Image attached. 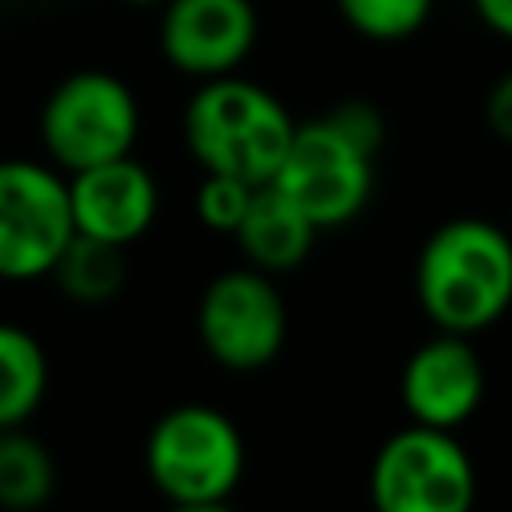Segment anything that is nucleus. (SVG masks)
<instances>
[{"label":"nucleus","mask_w":512,"mask_h":512,"mask_svg":"<svg viewBox=\"0 0 512 512\" xmlns=\"http://www.w3.org/2000/svg\"><path fill=\"white\" fill-rule=\"evenodd\" d=\"M56 492V460L40 436L20 428H0V508L40 512Z\"/></svg>","instance_id":"nucleus-14"},{"label":"nucleus","mask_w":512,"mask_h":512,"mask_svg":"<svg viewBox=\"0 0 512 512\" xmlns=\"http://www.w3.org/2000/svg\"><path fill=\"white\" fill-rule=\"evenodd\" d=\"M256 0H164L156 20V48L164 64L188 80H216L240 72L256 52Z\"/></svg>","instance_id":"nucleus-9"},{"label":"nucleus","mask_w":512,"mask_h":512,"mask_svg":"<svg viewBox=\"0 0 512 512\" xmlns=\"http://www.w3.org/2000/svg\"><path fill=\"white\" fill-rule=\"evenodd\" d=\"M472 12L492 36L512 44V0H472Z\"/></svg>","instance_id":"nucleus-20"},{"label":"nucleus","mask_w":512,"mask_h":512,"mask_svg":"<svg viewBox=\"0 0 512 512\" xmlns=\"http://www.w3.org/2000/svg\"><path fill=\"white\" fill-rule=\"evenodd\" d=\"M68 208H72V228L80 236L128 248L156 224L160 184L152 168L128 152V156L68 172Z\"/></svg>","instance_id":"nucleus-11"},{"label":"nucleus","mask_w":512,"mask_h":512,"mask_svg":"<svg viewBox=\"0 0 512 512\" xmlns=\"http://www.w3.org/2000/svg\"><path fill=\"white\" fill-rule=\"evenodd\" d=\"M432 4L436 0H332L340 24L368 44L412 40L428 24Z\"/></svg>","instance_id":"nucleus-16"},{"label":"nucleus","mask_w":512,"mask_h":512,"mask_svg":"<svg viewBox=\"0 0 512 512\" xmlns=\"http://www.w3.org/2000/svg\"><path fill=\"white\" fill-rule=\"evenodd\" d=\"M200 348L228 372L268 368L288 340V304L268 272L244 264L212 276L196 304Z\"/></svg>","instance_id":"nucleus-7"},{"label":"nucleus","mask_w":512,"mask_h":512,"mask_svg":"<svg viewBox=\"0 0 512 512\" xmlns=\"http://www.w3.org/2000/svg\"><path fill=\"white\" fill-rule=\"evenodd\" d=\"M324 120H328V124H336V128H340V132H344L352 144H360L364 152L380 156L384 136H388V124H384V112H380L372 100L348 96V100L332 104V108L324 112Z\"/></svg>","instance_id":"nucleus-18"},{"label":"nucleus","mask_w":512,"mask_h":512,"mask_svg":"<svg viewBox=\"0 0 512 512\" xmlns=\"http://www.w3.org/2000/svg\"><path fill=\"white\" fill-rule=\"evenodd\" d=\"M180 132L200 172L236 176L260 188L280 168L296 120L272 88L228 72L192 88L180 116Z\"/></svg>","instance_id":"nucleus-2"},{"label":"nucleus","mask_w":512,"mask_h":512,"mask_svg":"<svg viewBox=\"0 0 512 512\" xmlns=\"http://www.w3.org/2000/svg\"><path fill=\"white\" fill-rule=\"evenodd\" d=\"M48 276L76 304H108L120 296V288L128 280V260H124V248L76 232L64 244L60 260L52 264Z\"/></svg>","instance_id":"nucleus-15"},{"label":"nucleus","mask_w":512,"mask_h":512,"mask_svg":"<svg viewBox=\"0 0 512 512\" xmlns=\"http://www.w3.org/2000/svg\"><path fill=\"white\" fill-rule=\"evenodd\" d=\"M276 192H284L320 232L352 224L376 188V156L352 144L336 124L316 120L296 124L288 152L280 168L268 180Z\"/></svg>","instance_id":"nucleus-6"},{"label":"nucleus","mask_w":512,"mask_h":512,"mask_svg":"<svg viewBox=\"0 0 512 512\" xmlns=\"http://www.w3.org/2000/svg\"><path fill=\"white\" fill-rule=\"evenodd\" d=\"M120 4H132V8H160L164 0H120Z\"/></svg>","instance_id":"nucleus-22"},{"label":"nucleus","mask_w":512,"mask_h":512,"mask_svg":"<svg viewBox=\"0 0 512 512\" xmlns=\"http://www.w3.org/2000/svg\"><path fill=\"white\" fill-rule=\"evenodd\" d=\"M36 136L48 164L64 176L128 156L140 140V100L124 76L108 68H76L48 88Z\"/></svg>","instance_id":"nucleus-3"},{"label":"nucleus","mask_w":512,"mask_h":512,"mask_svg":"<svg viewBox=\"0 0 512 512\" xmlns=\"http://www.w3.org/2000/svg\"><path fill=\"white\" fill-rule=\"evenodd\" d=\"M484 124L500 144H512V68L492 80L484 96Z\"/></svg>","instance_id":"nucleus-19"},{"label":"nucleus","mask_w":512,"mask_h":512,"mask_svg":"<svg viewBox=\"0 0 512 512\" xmlns=\"http://www.w3.org/2000/svg\"><path fill=\"white\" fill-rule=\"evenodd\" d=\"M476 464L448 428L412 424L392 432L368 468L372 512H472Z\"/></svg>","instance_id":"nucleus-5"},{"label":"nucleus","mask_w":512,"mask_h":512,"mask_svg":"<svg viewBox=\"0 0 512 512\" xmlns=\"http://www.w3.org/2000/svg\"><path fill=\"white\" fill-rule=\"evenodd\" d=\"M48 396V352L12 320H0V428H20Z\"/></svg>","instance_id":"nucleus-13"},{"label":"nucleus","mask_w":512,"mask_h":512,"mask_svg":"<svg viewBox=\"0 0 512 512\" xmlns=\"http://www.w3.org/2000/svg\"><path fill=\"white\" fill-rule=\"evenodd\" d=\"M164 512H236L228 500H204V504H168Z\"/></svg>","instance_id":"nucleus-21"},{"label":"nucleus","mask_w":512,"mask_h":512,"mask_svg":"<svg viewBox=\"0 0 512 512\" xmlns=\"http://www.w3.org/2000/svg\"><path fill=\"white\" fill-rule=\"evenodd\" d=\"M488 392V372L480 352L472 348V336L436 332L400 368V404L412 424L448 428L456 432L468 424Z\"/></svg>","instance_id":"nucleus-10"},{"label":"nucleus","mask_w":512,"mask_h":512,"mask_svg":"<svg viewBox=\"0 0 512 512\" xmlns=\"http://www.w3.org/2000/svg\"><path fill=\"white\" fill-rule=\"evenodd\" d=\"M416 300L436 332L476 336L512 308V232L484 216H452L416 256Z\"/></svg>","instance_id":"nucleus-1"},{"label":"nucleus","mask_w":512,"mask_h":512,"mask_svg":"<svg viewBox=\"0 0 512 512\" xmlns=\"http://www.w3.org/2000/svg\"><path fill=\"white\" fill-rule=\"evenodd\" d=\"M144 468L168 504L228 500L244 476V436L216 404H176L148 428Z\"/></svg>","instance_id":"nucleus-4"},{"label":"nucleus","mask_w":512,"mask_h":512,"mask_svg":"<svg viewBox=\"0 0 512 512\" xmlns=\"http://www.w3.org/2000/svg\"><path fill=\"white\" fill-rule=\"evenodd\" d=\"M252 184L236 180V176H220V172H204V180L196 184V220L208 228V232H220V236H232L248 200H252Z\"/></svg>","instance_id":"nucleus-17"},{"label":"nucleus","mask_w":512,"mask_h":512,"mask_svg":"<svg viewBox=\"0 0 512 512\" xmlns=\"http://www.w3.org/2000/svg\"><path fill=\"white\" fill-rule=\"evenodd\" d=\"M76 236L68 176L48 160H0V280H40Z\"/></svg>","instance_id":"nucleus-8"},{"label":"nucleus","mask_w":512,"mask_h":512,"mask_svg":"<svg viewBox=\"0 0 512 512\" xmlns=\"http://www.w3.org/2000/svg\"><path fill=\"white\" fill-rule=\"evenodd\" d=\"M316 236H320V228L272 184H260L252 192V200H248V208L232 232L244 260L268 276L300 268L312 256Z\"/></svg>","instance_id":"nucleus-12"}]
</instances>
